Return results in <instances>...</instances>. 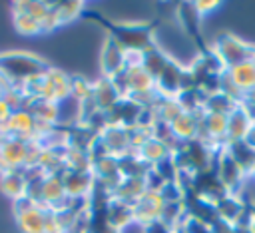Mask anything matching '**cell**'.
Here are the masks:
<instances>
[{"instance_id": "cell-1", "label": "cell", "mask_w": 255, "mask_h": 233, "mask_svg": "<svg viewBox=\"0 0 255 233\" xmlns=\"http://www.w3.org/2000/svg\"><path fill=\"white\" fill-rule=\"evenodd\" d=\"M88 18L100 22L102 26L108 28V38L118 42L126 52H135V54H145L155 48L153 42V28L155 24H126V22H110L100 12H88Z\"/></svg>"}, {"instance_id": "cell-2", "label": "cell", "mask_w": 255, "mask_h": 233, "mask_svg": "<svg viewBox=\"0 0 255 233\" xmlns=\"http://www.w3.org/2000/svg\"><path fill=\"white\" fill-rule=\"evenodd\" d=\"M50 66L30 54V52H2L0 54V74L12 84V88H22L24 82L44 74Z\"/></svg>"}, {"instance_id": "cell-3", "label": "cell", "mask_w": 255, "mask_h": 233, "mask_svg": "<svg viewBox=\"0 0 255 233\" xmlns=\"http://www.w3.org/2000/svg\"><path fill=\"white\" fill-rule=\"evenodd\" d=\"M215 52H217L219 60L223 62L225 70H231V68L251 62V58L255 54V46L241 42L233 34H221L215 42Z\"/></svg>"}, {"instance_id": "cell-4", "label": "cell", "mask_w": 255, "mask_h": 233, "mask_svg": "<svg viewBox=\"0 0 255 233\" xmlns=\"http://www.w3.org/2000/svg\"><path fill=\"white\" fill-rule=\"evenodd\" d=\"M14 215L22 233H46L48 207L34 203L30 197H22L14 201Z\"/></svg>"}, {"instance_id": "cell-5", "label": "cell", "mask_w": 255, "mask_h": 233, "mask_svg": "<svg viewBox=\"0 0 255 233\" xmlns=\"http://www.w3.org/2000/svg\"><path fill=\"white\" fill-rule=\"evenodd\" d=\"M26 155H28V141L18 137H6L0 145V173L26 169Z\"/></svg>"}, {"instance_id": "cell-6", "label": "cell", "mask_w": 255, "mask_h": 233, "mask_svg": "<svg viewBox=\"0 0 255 233\" xmlns=\"http://www.w3.org/2000/svg\"><path fill=\"white\" fill-rule=\"evenodd\" d=\"M126 56L128 52L114 42L112 38L106 40V46L102 50V70H104V78H114L118 72H122L126 68Z\"/></svg>"}, {"instance_id": "cell-7", "label": "cell", "mask_w": 255, "mask_h": 233, "mask_svg": "<svg viewBox=\"0 0 255 233\" xmlns=\"http://www.w3.org/2000/svg\"><path fill=\"white\" fill-rule=\"evenodd\" d=\"M0 189L14 201L26 197L28 191V177L24 169H16V171H4L0 175Z\"/></svg>"}, {"instance_id": "cell-8", "label": "cell", "mask_w": 255, "mask_h": 233, "mask_svg": "<svg viewBox=\"0 0 255 233\" xmlns=\"http://www.w3.org/2000/svg\"><path fill=\"white\" fill-rule=\"evenodd\" d=\"M12 24H14V28H16L20 34H24V36H36V34L42 32V24H40L32 14H28V12L22 8L20 2H14V4H12Z\"/></svg>"}, {"instance_id": "cell-9", "label": "cell", "mask_w": 255, "mask_h": 233, "mask_svg": "<svg viewBox=\"0 0 255 233\" xmlns=\"http://www.w3.org/2000/svg\"><path fill=\"white\" fill-rule=\"evenodd\" d=\"M50 6H52V14H54L58 26L78 18L84 8L80 2H50Z\"/></svg>"}, {"instance_id": "cell-10", "label": "cell", "mask_w": 255, "mask_h": 233, "mask_svg": "<svg viewBox=\"0 0 255 233\" xmlns=\"http://www.w3.org/2000/svg\"><path fill=\"white\" fill-rule=\"evenodd\" d=\"M14 112H12V108L0 98V125H4L8 119H10V116H12Z\"/></svg>"}, {"instance_id": "cell-11", "label": "cell", "mask_w": 255, "mask_h": 233, "mask_svg": "<svg viewBox=\"0 0 255 233\" xmlns=\"http://www.w3.org/2000/svg\"><path fill=\"white\" fill-rule=\"evenodd\" d=\"M145 233H173V229H169V227H165L163 223L155 221V223L145 225Z\"/></svg>"}, {"instance_id": "cell-12", "label": "cell", "mask_w": 255, "mask_h": 233, "mask_svg": "<svg viewBox=\"0 0 255 233\" xmlns=\"http://www.w3.org/2000/svg\"><path fill=\"white\" fill-rule=\"evenodd\" d=\"M70 233H84V229H74V231H70Z\"/></svg>"}, {"instance_id": "cell-13", "label": "cell", "mask_w": 255, "mask_h": 233, "mask_svg": "<svg viewBox=\"0 0 255 233\" xmlns=\"http://www.w3.org/2000/svg\"><path fill=\"white\" fill-rule=\"evenodd\" d=\"M0 98H2V94H0Z\"/></svg>"}]
</instances>
